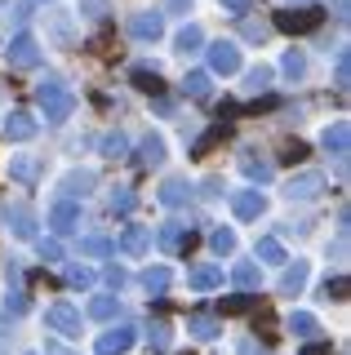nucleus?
Wrapping results in <instances>:
<instances>
[{"label": "nucleus", "mask_w": 351, "mask_h": 355, "mask_svg": "<svg viewBox=\"0 0 351 355\" xmlns=\"http://www.w3.org/2000/svg\"><path fill=\"white\" fill-rule=\"evenodd\" d=\"M160 249L164 253H178L182 249V222H169V227L160 231Z\"/></svg>", "instance_id": "obj_31"}, {"label": "nucleus", "mask_w": 351, "mask_h": 355, "mask_svg": "<svg viewBox=\"0 0 351 355\" xmlns=\"http://www.w3.org/2000/svg\"><path fill=\"white\" fill-rule=\"evenodd\" d=\"M200 27H196V22H191V27H182L178 31V44H173V49H178V53H196V49H200Z\"/></svg>", "instance_id": "obj_28"}, {"label": "nucleus", "mask_w": 351, "mask_h": 355, "mask_svg": "<svg viewBox=\"0 0 351 355\" xmlns=\"http://www.w3.org/2000/svg\"><path fill=\"white\" fill-rule=\"evenodd\" d=\"M320 142H325V151L334 155L338 164H347V147H351V125H347V120H338V125H329Z\"/></svg>", "instance_id": "obj_6"}, {"label": "nucleus", "mask_w": 351, "mask_h": 355, "mask_svg": "<svg viewBox=\"0 0 351 355\" xmlns=\"http://www.w3.org/2000/svg\"><path fill=\"white\" fill-rule=\"evenodd\" d=\"M209 67L218 76H232V71H240V49L232 40H218L214 49H209Z\"/></svg>", "instance_id": "obj_9"}, {"label": "nucleus", "mask_w": 351, "mask_h": 355, "mask_svg": "<svg viewBox=\"0 0 351 355\" xmlns=\"http://www.w3.org/2000/svg\"><path fill=\"white\" fill-rule=\"evenodd\" d=\"M134 338H138L134 329H112V333H103V338H98V355H125L129 347H134Z\"/></svg>", "instance_id": "obj_12"}, {"label": "nucleus", "mask_w": 351, "mask_h": 355, "mask_svg": "<svg viewBox=\"0 0 351 355\" xmlns=\"http://www.w3.org/2000/svg\"><path fill=\"white\" fill-rule=\"evenodd\" d=\"M138 164L142 169H160L164 164V138L160 133H147V138L138 142Z\"/></svg>", "instance_id": "obj_13"}, {"label": "nucleus", "mask_w": 351, "mask_h": 355, "mask_svg": "<svg viewBox=\"0 0 351 355\" xmlns=\"http://www.w3.org/2000/svg\"><path fill=\"white\" fill-rule=\"evenodd\" d=\"M62 280H67L71 288H89L94 284V271H89V266H67V275H62Z\"/></svg>", "instance_id": "obj_37"}, {"label": "nucleus", "mask_w": 351, "mask_h": 355, "mask_svg": "<svg viewBox=\"0 0 351 355\" xmlns=\"http://www.w3.org/2000/svg\"><path fill=\"white\" fill-rule=\"evenodd\" d=\"M258 258H262V262H284L280 240H262V244H258Z\"/></svg>", "instance_id": "obj_40"}, {"label": "nucleus", "mask_w": 351, "mask_h": 355, "mask_svg": "<svg viewBox=\"0 0 351 355\" xmlns=\"http://www.w3.org/2000/svg\"><path fill=\"white\" fill-rule=\"evenodd\" d=\"M147 244H151L147 227H129L125 236H120V253H129V258H142V253H147Z\"/></svg>", "instance_id": "obj_17"}, {"label": "nucleus", "mask_w": 351, "mask_h": 355, "mask_svg": "<svg viewBox=\"0 0 351 355\" xmlns=\"http://www.w3.org/2000/svg\"><path fill=\"white\" fill-rule=\"evenodd\" d=\"M289 329H293V338H316V315H307V311H293L289 315Z\"/></svg>", "instance_id": "obj_24"}, {"label": "nucleus", "mask_w": 351, "mask_h": 355, "mask_svg": "<svg viewBox=\"0 0 351 355\" xmlns=\"http://www.w3.org/2000/svg\"><path fill=\"white\" fill-rule=\"evenodd\" d=\"M302 355H329V342H307Z\"/></svg>", "instance_id": "obj_46"}, {"label": "nucleus", "mask_w": 351, "mask_h": 355, "mask_svg": "<svg viewBox=\"0 0 351 355\" xmlns=\"http://www.w3.org/2000/svg\"><path fill=\"white\" fill-rule=\"evenodd\" d=\"M302 155H307V147H302V142H293V147H289V151H284V160H289V164H293V160H302Z\"/></svg>", "instance_id": "obj_48"}, {"label": "nucleus", "mask_w": 351, "mask_h": 355, "mask_svg": "<svg viewBox=\"0 0 351 355\" xmlns=\"http://www.w3.org/2000/svg\"><path fill=\"white\" fill-rule=\"evenodd\" d=\"M129 151V138H125V133H107V138H103V155H112V160H120V155H125Z\"/></svg>", "instance_id": "obj_33"}, {"label": "nucleus", "mask_w": 351, "mask_h": 355, "mask_svg": "<svg viewBox=\"0 0 351 355\" xmlns=\"http://www.w3.org/2000/svg\"><path fill=\"white\" fill-rule=\"evenodd\" d=\"M160 31H164V18L156 14V9L129 18V36H134V40H160Z\"/></svg>", "instance_id": "obj_8"}, {"label": "nucleus", "mask_w": 351, "mask_h": 355, "mask_svg": "<svg viewBox=\"0 0 351 355\" xmlns=\"http://www.w3.org/2000/svg\"><path fill=\"white\" fill-rule=\"evenodd\" d=\"M40 258H45V262H62V244L58 240H40Z\"/></svg>", "instance_id": "obj_44"}, {"label": "nucleus", "mask_w": 351, "mask_h": 355, "mask_svg": "<svg viewBox=\"0 0 351 355\" xmlns=\"http://www.w3.org/2000/svg\"><path fill=\"white\" fill-rule=\"evenodd\" d=\"M249 5H254V0H223V9H232V14H245Z\"/></svg>", "instance_id": "obj_47"}, {"label": "nucleus", "mask_w": 351, "mask_h": 355, "mask_svg": "<svg viewBox=\"0 0 351 355\" xmlns=\"http://www.w3.org/2000/svg\"><path fill=\"white\" fill-rule=\"evenodd\" d=\"M302 284H307V262H293V266H284V275H280V293H302Z\"/></svg>", "instance_id": "obj_20"}, {"label": "nucleus", "mask_w": 351, "mask_h": 355, "mask_svg": "<svg viewBox=\"0 0 351 355\" xmlns=\"http://www.w3.org/2000/svg\"><path fill=\"white\" fill-rule=\"evenodd\" d=\"M27 306H31V302H27L23 293H9V297H5V315H14V320L27 315Z\"/></svg>", "instance_id": "obj_41"}, {"label": "nucleus", "mask_w": 351, "mask_h": 355, "mask_svg": "<svg viewBox=\"0 0 351 355\" xmlns=\"http://www.w3.org/2000/svg\"><path fill=\"white\" fill-rule=\"evenodd\" d=\"M334 85H338V89H347V85H351V53H347V49L338 53V67H334Z\"/></svg>", "instance_id": "obj_38"}, {"label": "nucleus", "mask_w": 351, "mask_h": 355, "mask_svg": "<svg viewBox=\"0 0 351 355\" xmlns=\"http://www.w3.org/2000/svg\"><path fill=\"white\" fill-rule=\"evenodd\" d=\"M45 324L58 333V338H80V311L67 306V302H53L45 311Z\"/></svg>", "instance_id": "obj_4"}, {"label": "nucleus", "mask_w": 351, "mask_h": 355, "mask_svg": "<svg viewBox=\"0 0 351 355\" xmlns=\"http://www.w3.org/2000/svg\"><path fill=\"white\" fill-rule=\"evenodd\" d=\"M147 338H151V347H156V351H169L173 333H169V324H164V320H156V324L147 329Z\"/></svg>", "instance_id": "obj_35"}, {"label": "nucleus", "mask_w": 351, "mask_h": 355, "mask_svg": "<svg viewBox=\"0 0 351 355\" xmlns=\"http://www.w3.org/2000/svg\"><path fill=\"white\" fill-rule=\"evenodd\" d=\"M325 191V178L320 173H298V178H289V187H284V196L289 200H316Z\"/></svg>", "instance_id": "obj_10"}, {"label": "nucleus", "mask_w": 351, "mask_h": 355, "mask_svg": "<svg viewBox=\"0 0 351 355\" xmlns=\"http://www.w3.org/2000/svg\"><path fill=\"white\" fill-rule=\"evenodd\" d=\"M36 103H40V111H45V120L62 125V120L76 111V94H71L62 80H40V85H36Z\"/></svg>", "instance_id": "obj_1"}, {"label": "nucleus", "mask_w": 351, "mask_h": 355, "mask_svg": "<svg viewBox=\"0 0 351 355\" xmlns=\"http://www.w3.org/2000/svg\"><path fill=\"white\" fill-rule=\"evenodd\" d=\"M94 182H98L94 169H71L67 178H62V191H67V196H89Z\"/></svg>", "instance_id": "obj_15"}, {"label": "nucleus", "mask_w": 351, "mask_h": 355, "mask_svg": "<svg viewBox=\"0 0 351 355\" xmlns=\"http://www.w3.org/2000/svg\"><path fill=\"white\" fill-rule=\"evenodd\" d=\"M187 329H191V338H200V342H209V338H218V333H223V324H218L214 315H191Z\"/></svg>", "instance_id": "obj_23"}, {"label": "nucleus", "mask_w": 351, "mask_h": 355, "mask_svg": "<svg viewBox=\"0 0 351 355\" xmlns=\"http://www.w3.org/2000/svg\"><path fill=\"white\" fill-rule=\"evenodd\" d=\"M49 227H53V236H71V231L80 227V209H76L71 200H58V205L49 209Z\"/></svg>", "instance_id": "obj_5"}, {"label": "nucleus", "mask_w": 351, "mask_h": 355, "mask_svg": "<svg viewBox=\"0 0 351 355\" xmlns=\"http://www.w3.org/2000/svg\"><path fill=\"white\" fill-rule=\"evenodd\" d=\"M232 209H236V218H240V222H254V218H262L267 200H262L258 191H240V196L232 200Z\"/></svg>", "instance_id": "obj_14"}, {"label": "nucleus", "mask_w": 351, "mask_h": 355, "mask_svg": "<svg viewBox=\"0 0 351 355\" xmlns=\"http://www.w3.org/2000/svg\"><path fill=\"white\" fill-rule=\"evenodd\" d=\"M325 297H338V302H343V297H347V275H334V280H325Z\"/></svg>", "instance_id": "obj_43"}, {"label": "nucleus", "mask_w": 351, "mask_h": 355, "mask_svg": "<svg viewBox=\"0 0 351 355\" xmlns=\"http://www.w3.org/2000/svg\"><path fill=\"white\" fill-rule=\"evenodd\" d=\"M187 280H191V288L209 293V288H218V284H223V271H218V266H196V271L187 275Z\"/></svg>", "instance_id": "obj_22"}, {"label": "nucleus", "mask_w": 351, "mask_h": 355, "mask_svg": "<svg viewBox=\"0 0 351 355\" xmlns=\"http://www.w3.org/2000/svg\"><path fill=\"white\" fill-rule=\"evenodd\" d=\"M267 85H271V71H267V67H254V71H249V80H245L249 94H262Z\"/></svg>", "instance_id": "obj_39"}, {"label": "nucleus", "mask_w": 351, "mask_h": 355, "mask_svg": "<svg viewBox=\"0 0 351 355\" xmlns=\"http://www.w3.org/2000/svg\"><path fill=\"white\" fill-rule=\"evenodd\" d=\"M80 253H85V258H107V253H112V240H107V236H85Z\"/></svg>", "instance_id": "obj_27"}, {"label": "nucleus", "mask_w": 351, "mask_h": 355, "mask_svg": "<svg viewBox=\"0 0 351 355\" xmlns=\"http://www.w3.org/2000/svg\"><path fill=\"white\" fill-rule=\"evenodd\" d=\"M134 205H138V196L129 187H116L112 191V214H134Z\"/></svg>", "instance_id": "obj_32"}, {"label": "nucleus", "mask_w": 351, "mask_h": 355, "mask_svg": "<svg viewBox=\"0 0 351 355\" xmlns=\"http://www.w3.org/2000/svg\"><path fill=\"white\" fill-rule=\"evenodd\" d=\"M209 244H214V253H218V258H223V253H232V249H236V231L218 227L214 236H209Z\"/></svg>", "instance_id": "obj_34"}, {"label": "nucleus", "mask_w": 351, "mask_h": 355, "mask_svg": "<svg viewBox=\"0 0 351 355\" xmlns=\"http://www.w3.org/2000/svg\"><path fill=\"white\" fill-rule=\"evenodd\" d=\"M191 200V187L182 182V178H169V182L160 187V205H169V209H178V205H187Z\"/></svg>", "instance_id": "obj_18"}, {"label": "nucleus", "mask_w": 351, "mask_h": 355, "mask_svg": "<svg viewBox=\"0 0 351 355\" xmlns=\"http://www.w3.org/2000/svg\"><path fill=\"white\" fill-rule=\"evenodd\" d=\"M232 280H236L240 288H245V293H258V284H262V275H258V262H236Z\"/></svg>", "instance_id": "obj_21"}, {"label": "nucleus", "mask_w": 351, "mask_h": 355, "mask_svg": "<svg viewBox=\"0 0 351 355\" xmlns=\"http://www.w3.org/2000/svg\"><path fill=\"white\" fill-rule=\"evenodd\" d=\"M116 311H120V302H116V297H107V293H98L94 302H89V315L94 320H112Z\"/></svg>", "instance_id": "obj_30"}, {"label": "nucleus", "mask_w": 351, "mask_h": 355, "mask_svg": "<svg viewBox=\"0 0 351 355\" xmlns=\"http://www.w3.org/2000/svg\"><path fill=\"white\" fill-rule=\"evenodd\" d=\"M5 58H9L14 71H31V67H40V44L31 40L27 31H18V36L5 44Z\"/></svg>", "instance_id": "obj_2"}, {"label": "nucleus", "mask_w": 351, "mask_h": 355, "mask_svg": "<svg viewBox=\"0 0 351 355\" xmlns=\"http://www.w3.org/2000/svg\"><path fill=\"white\" fill-rule=\"evenodd\" d=\"M129 284V275L120 271V266H112V271H107V288H125Z\"/></svg>", "instance_id": "obj_45"}, {"label": "nucleus", "mask_w": 351, "mask_h": 355, "mask_svg": "<svg viewBox=\"0 0 351 355\" xmlns=\"http://www.w3.org/2000/svg\"><path fill=\"white\" fill-rule=\"evenodd\" d=\"M5 342H14V329H5V324H0V347H5Z\"/></svg>", "instance_id": "obj_51"}, {"label": "nucleus", "mask_w": 351, "mask_h": 355, "mask_svg": "<svg viewBox=\"0 0 351 355\" xmlns=\"http://www.w3.org/2000/svg\"><path fill=\"white\" fill-rule=\"evenodd\" d=\"M5 222H9V231H14L18 240L36 236V214H31L27 205H5Z\"/></svg>", "instance_id": "obj_7"}, {"label": "nucleus", "mask_w": 351, "mask_h": 355, "mask_svg": "<svg viewBox=\"0 0 351 355\" xmlns=\"http://www.w3.org/2000/svg\"><path fill=\"white\" fill-rule=\"evenodd\" d=\"M240 169H245V178H254V182H271V160H262L254 151L240 155Z\"/></svg>", "instance_id": "obj_19"}, {"label": "nucleus", "mask_w": 351, "mask_h": 355, "mask_svg": "<svg viewBox=\"0 0 351 355\" xmlns=\"http://www.w3.org/2000/svg\"><path fill=\"white\" fill-rule=\"evenodd\" d=\"M280 71H284V76H289V80H298V76L307 71V62H302V53H293V49H289V53H284V58H280Z\"/></svg>", "instance_id": "obj_36"}, {"label": "nucleus", "mask_w": 351, "mask_h": 355, "mask_svg": "<svg viewBox=\"0 0 351 355\" xmlns=\"http://www.w3.org/2000/svg\"><path fill=\"white\" fill-rule=\"evenodd\" d=\"M5 138H9V142H27V138H36V116H27V111H9V120H5Z\"/></svg>", "instance_id": "obj_11"}, {"label": "nucleus", "mask_w": 351, "mask_h": 355, "mask_svg": "<svg viewBox=\"0 0 351 355\" xmlns=\"http://www.w3.org/2000/svg\"><path fill=\"white\" fill-rule=\"evenodd\" d=\"M187 5L191 0H164V9H173V14H187Z\"/></svg>", "instance_id": "obj_49"}, {"label": "nucleus", "mask_w": 351, "mask_h": 355, "mask_svg": "<svg viewBox=\"0 0 351 355\" xmlns=\"http://www.w3.org/2000/svg\"><path fill=\"white\" fill-rule=\"evenodd\" d=\"M134 85L147 89V94H160V71L156 67H134Z\"/></svg>", "instance_id": "obj_26"}, {"label": "nucleus", "mask_w": 351, "mask_h": 355, "mask_svg": "<svg viewBox=\"0 0 351 355\" xmlns=\"http://www.w3.org/2000/svg\"><path fill=\"white\" fill-rule=\"evenodd\" d=\"M182 89H187V98H209V71H191Z\"/></svg>", "instance_id": "obj_29"}, {"label": "nucleus", "mask_w": 351, "mask_h": 355, "mask_svg": "<svg viewBox=\"0 0 351 355\" xmlns=\"http://www.w3.org/2000/svg\"><path fill=\"white\" fill-rule=\"evenodd\" d=\"M9 173H14L18 182H31V178L40 173V164L31 160V155H18V160H9Z\"/></svg>", "instance_id": "obj_25"}, {"label": "nucleus", "mask_w": 351, "mask_h": 355, "mask_svg": "<svg viewBox=\"0 0 351 355\" xmlns=\"http://www.w3.org/2000/svg\"><path fill=\"white\" fill-rule=\"evenodd\" d=\"M80 14H85V18H94V22H98V18H107V0H80Z\"/></svg>", "instance_id": "obj_42"}, {"label": "nucleus", "mask_w": 351, "mask_h": 355, "mask_svg": "<svg viewBox=\"0 0 351 355\" xmlns=\"http://www.w3.org/2000/svg\"><path fill=\"white\" fill-rule=\"evenodd\" d=\"M138 284L147 288V293H164V288L173 284V271H169V266H147V271L138 275Z\"/></svg>", "instance_id": "obj_16"}, {"label": "nucleus", "mask_w": 351, "mask_h": 355, "mask_svg": "<svg viewBox=\"0 0 351 355\" xmlns=\"http://www.w3.org/2000/svg\"><path fill=\"white\" fill-rule=\"evenodd\" d=\"M325 22V9H280L276 27L289 31V36H302V31H316Z\"/></svg>", "instance_id": "obj_3"}, {"label": "nucleus", "mask_w": 351, "mask_h": 355, "mask_svg": "<svg viewBox=\"0 0 351 355\" xmlns=\"http://www.w3.org/2000/svg\"><path fill=\"white\" fill-rule=\"evenodd\" d=\"M45 355H67V351H62L58 342H45Z\"/></svg>", "instance_id": "obj_50"}]
</instances>
